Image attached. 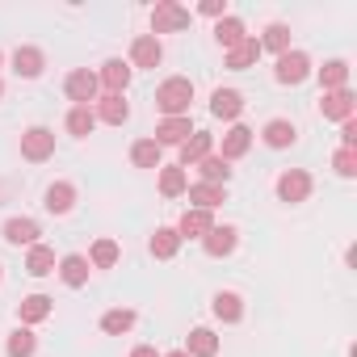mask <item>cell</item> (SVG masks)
Returning <instances> with one entry per match:
<instances>
[{
	"label": "cell",
	"mask_w": 357,
	"mask_h": 357,
	"mask_svg": "<svg viewBox=\"0 0 357 357\" xmlns=\"http://www.w3.org/2000/svg\"><path fill=\"white\" fill-rule=\"evenodd\" d=\"M190 105H194V84L185 76H168L155 89V109L164 118H190Z\"/></svg>",
	"instance_id": "1"
},
{
	"label": "cell",
	"mask_w": 357,
	"mask_h": 357,
	"mask_svg": "<svg viewBox=\"0 0 357 357\" xmlns=\"http://www.w3.org/2000/svg\"><path fill=\"white\" fill-rule=\"evenodd\" d=\"M185 26H190V9H181L176 0H160V5L151 9V38L176 34V30H185Z\"/></svg>",
	"instance_id": "2"
},
{
	"label": "cell",
	"mask_w": 357,
	"mask_h": 357,
	"mask_svg": "<svg viewBox=\"0 0 357 357\" xmlns=\"http://www.w3.org/2000/svg\"><path fill=\"white\" fill-rule=\"evenodd\" d=\"M307 198H311V172H307V168H286V172L278 176V202L298 206V202H307Z\"/></svg>",
	"instance_id": "3"
},
{
	"label": "cell",
	"mask_w": 357,
	"mask_h": 357,
	"mask_svg": "<svg viewBox=\"0 0 357 357\" xmlns=\"http://www.w3.org/2000/svg\"><path fill=\"white\" fill-rule=\"evenodd\" d=\"M311 76V55L307 51H286L278 55V68H273V80L278 84H303Z\"/></svg>",
	"instance_id": "4"
},
{
	"label": "cell",
	"mask_w": 357,
	"mask_h": 357,
	"mask_svg": "<svg viewBox=\"0 0 357 357\" xmlns=\"http://www.w3.org/2000/svg\"><path fill=\"white\" fill-rule=\"evenodd\" d=\"M22 155H26L30 164L51 160V155H55V130H51V126H30V130L22 135Z\"/></svg>",
	"instance_id": "5"
},
{
	"label": "cell",
	"mask_w": 357,
	"mask_h": 357,
	"mask_svg": "<svg viewBox=\"0 0 357 357\" xmlns=\"http://www.w3.org/2000/svg\"><path fill=\"white\" fill-rule=\"evenodd\" d=\"M63 93H68L76 105H93V101H97V93H101V84H97V72H89V68H76V72H68V80H63Z\"/></svg>",
	"instance_id": "6"
},
{
	"label": "cell",
	"mask_w": 357,
	"mask_h": 357,
	"mask_svg": "<svg viewBox=\"0 0 357 357\" xmlns=\"http://www.w3.org/2000/svg\"><path fill=\"white\" fill-rule=\"evenodd\" d=\"M319 114H324V118H332V122H344V118H353V114H357V97H353V89L324 93V97H319Z\"/></svg>",
	"instance_id": "7"
},
{
	"label": "cell",
	"mask_w": 357,
	"mask_h": 357,
	"mask_svg": "<svg viewBox=\"0 0 357 357\" xmlns=\"http://www.w3.org/2000/svg\"><path fill=\"white\" fill-rule=\"evenodd\" d=\"M130 72H135V68H130L126 59H105L101 72H97V84H101L105 93H118V97H122L126 84H130Z\"/></svg>",
	"instance_id": "8"
},
{
	"label": "cell",
	"mask_w": 357,
	"mask_h": 357,
	"mask_svg": "<svg viewBox=\"0 0 357 357\" xmlns=\"http://www.w3.org/2000/svg\"><path fill=\"white\" fill-rule=\"evenodd\" d=\"M236 244H240V231L231 227V223H215L206 236H202V248H206V257H231L236 252Z\"/></svg>",
	"instance_id": "9"
},
{
	"label": "cell",
	"mask_w": 357,
	"mask_h": 357,
	"mask_svg": "<svg viewBox=\"0 0 357 357\" xmlns=\"http://www.w3.org/2000/svg\"><path fill=\"white\" fill-rule=\"evenodd\" d=\"M0 236H5L13 248H34L38 244V236H43V227L34 223V219H5V227H0Z\"/></svg>",
	"instance_id": "10"
},
{
	"label": "cell",
	"mask_w": 357,
	"mask_h": 357,
	"mask_svg": "<svg viewBox=\"0 0 357 357\" xmlns=\"http://www.w3.org/2000/svg\"><path fill=\"white\" fill-rule=\"evenodd\" d=\"M160 59H164V47H160V38H151V34H139V38L130 43V68H160Z\"/></svg>",
	"instance_id": "11"
},
{
	"label": "cell",
	"mask_w": 357,
	"mask_h": 357,
	"mask_svg": "<svg viewBox=\"0 0 357 357\" xmlns=\"http://www.w3.org/2000/svg\"><path fill=\"white\" fill-rule=\"evenodd\" d=\"M211 114L223 118V122H236V118L244 114V93H236V89H215V93H211Z\"/></svg>",
	"instance_id": "12"
},
{
	"label": "cell",
	"mask_w": 357,
	"mask_h": 357,
	"mask_svg": "<svg viewBox=\"0 0 357 357\" xmlns=\"http://www.w3.org/2000/svg\"><path fill=\"white\" fill-rule=\"evenodd\" d=\"M211 151H215V135H211V130H194V135L181 143V168H194V164H202Z\"/></svg>",
	"instance_id": "13"
},
{
	"label": "cell",
	"mask_w": 357,
	"mask_h": 357,
	"mask_svg": "<svg viewBox=\"0 0 357 357\" xmlns=\"http://www.w3.org/2000/svg\"><path fill=\"white\" fill-rule=\"evenodd\" d=\"M215 227V211H185L181 215V223H176V236H181V240H202L206 231Z\"/></svg>",
	"instance_id": "14"
},
{
	"label": "cell",
	"mask_w": 357,
	"mask_h": 357,
	"mask_svg": "<svg viewBox=\"0 0 357 357\" xmlns=\"http://www.w3.org/2000/svg\"><path fill=\"white\" fill-rule=\"evenodd\" d=\"M190 135H194V122H190V118H164V122L155 126V143H160V147H181Z\"/></svg>",
	"instance_id": "15"
},
{
	"label": "cell",
	"mask_w": 357,
	"mask_h": 357,
	"mask_svg": "<svg viewBox=\"0 0 357 357\" xmlns=\"http://www.w3.org/2000/svg\"><path fill=\"white\" fill-rule=\"evenodd\" d=\"M147 252L155 261H172L176 252H181V236H176V227H155L151 240H147Z\"/></svg>",
	"instance_id": "16"
},
{
	"label": "cell",
	"mask_w": 357,
	"mask_h": 357,
	"mask_svg": "<svg viewBox=\"0 0 357 357\" xmlns=\"http://www.w3.org/2000/svg\"><path fill=\"white\" fill-rule=\"evenodd\" d=\"M43 68H47V55H43L38 47H17V51H13V72H17V76L38 80Z\"/></svg>",
	"instance_id": "17"
},
{
	"label": "cell",
	"mask_w": 357,
	"mask_h": 357,
	"mask_svg": "<svg viewBox=\"0 0 357 357\" xmlns=\"http://www.w3.org/2000/svg\"><path fill=\"white\" fill-rule=\"evenodd\" d=\"M261 139H265V147L282 151V147H290V143L298 139V130H294V122H290V118H269V122H265V130H261Z\"/></svg>",
	"instance_id": "18"
},
{
	"label": "cell",
	"mask_w": 357,
	"mask_h": 357,
	"mask_svg": "<svg viewBox=\"0 0 357 357\" xmlns=\"http://www.w3.org/2000/svg\"><path fill=\"white\" fill-rule=\"evenodd\" d=\"M43 206H47L51 215H68V211L76 206V185H72V181H55V185H47Z\"/></svg>",
	"instance_id": "19"
},
{
	"label": "cell",
	"mask_w": 357,
	"mask_h": 357,
	"mask_svg": "<svg viewBox=\"0 0 357 357\" xmlns=\"http://www.w3.org/2000/svg\"><path fill=\"white\" fill-rule=\"evenodd\" d=\"M185 194H190L194 211H215V206H223V202H227V185H206V181H194Z\"/></svg>",
	"instance_id": "20"
},
{
	"label": "cell",
	"mask_w": 357,
	"mask_h": 357,
	"mask_svg": "<svg viewBox=\"0 0 357 357\" xmlns=\"http://www.w3.org/2000/svg\"><path fill=\"white\" fill-rule=\"evenodd\" d=\"M51 311H55V298H47V294H30V298H22V303H17V319H22V328L43 324Z\"/></svg>",
	"instance_id": "21"
},
{
	"label": "cell",
	"mask_w": 357,
	"mask_h": 357,
	"mask_svg": "<svg viewBox=\"0 0 357 357\" xmlns=\"http://www.w3.org/2000/svg\"><path fill=\"white\" fill-rule=\"evenodd\" d=\"M97 122H109V126H122L126 118H130V105L118 97V93H105V97H97Z\"/></svg>",
	"instance_id": "22"
},
{
	"label": "cell",
	"mask_w": 357,
	"mask_h": 357,
	"mask_svg": "<svg viewBox=\"0 0 357 357\" xmlns=\"http://www.w3.org/2000/svg\"><path fill=\"white\" fill-rule=\"evenodd\" d=\"M55 269H59L63 286H72V290H80V286L89 282V257H80V252H68Z\"/></svg>",
	"instance_id": "23"
},
{
	"label": "cell",
	"mask_w": 357,
	"mask_h": 357,
	"mask_svg": "<svg viewBox=\"0 0 357 357\" xmlns=\"http://www.w3.org/2000/svg\"><path fill=\"white\" fill-rule=\"evenodd\" d=\"M211 311H215V319H223V324H240V319H244V298H240L236 290H219L215 303H211Z\"/></svg>",
	"instance_id": "24"
},
{
	"label": "cell",
	"mask_w": 357,
	"mask_h": 357,
	"mask_svg": "<svg viewBox=\"0 0 357 357\" xmlns=\"http://www.w3.org/2000/svg\"><path fill=\"white\" fill-rule=\"evenodd\" d=\"M190 190V176L181 164H160V194L164 198H181Z\"/></svg>",
	"instance_id": "25"
},
{
	"label": "cell",
	"mask_w": 357,
	"mask_h": 357,
	"mask_svg": "<svg viewBox=\"0 0 357 357\" xmlns=\"http://www.w3.org/2000/svg\"><path fill=\"white\" fill-rule=\"evenodd\" d=\"M248 147H252V130L248 126H231L227 135H223V160L231 164V160H240V155H248Z\"/></svg>",
	"instance_id": "26"
},
{
	"label": "cell",
	"mask_w": 357,
	"mask_h": 357,
	"mask_svg": "<svg viewBox=\"0 0 357 357\" xmlns=\"http://www.w3.org/2000/svg\"><path fill=\"white\" fill-rule=\"evenodd\" d=\"M194 168L202 172V181H206V185H227V181H231V164H227L223 155H215V151H211L202 164H194Z\"/></svg>",
	"instance_id": "27"
},
{
	"label": "cell",
	"mask_w": 357,
	"mask_h": 357,
	"mask_svg": "<svg viewBox=\"0 0 357 357\" xmlns=\"http://www.w3.org/2000/svg\"><path fill=\"white\" fill-rule=\"evenodd\" d=\"M215 38H219V47H223V51H231V47H240V43L248 38V30H244V22H240V17H231V13H227L223 22H215Z\"/></svg>",
	"instance_id": "28"
},
{
	"label": "cell",
	"mask_w": 357,
	"mask_h": 357,
	"mask_svg": "<svg viewBox=\"0 0 357 357\" xmlns=\"http://www.w3.org/2000/svg\"><path fill=\"white\" fill-rule=\"evenodd\" d=\"M319 89H324V93L349 89V63H344V59H328V63L319 68Z\"/></svg>",
	"instance_id": "29"
},
{
	"label": "cell",
	"mask_w": 357,
	"mask_h": 357,
	"mask_svg": "<svg viewBox=\"0 0 357 357\" xmlns=\"http://www.w3.org/2000/svg\"><path fill=\"white\" fill-rule=\"evenodd\" d=\"M63 126H68V135H76V139L93 135V126H97L93 105H72V109H68V118H63Z\"/></svg>",
	"instance_id": "30"
},
{
	"label": "cell",
	"mask_w": 357,
	"mask_h": 357,
	"mask_svg": "<svg viewBox=\"0 0 357 357\" xmlns=\"http://www.w3.org/2000/svg\"><path fill=\"white\" fill-rule=\"evenodd\" d=\"M130 164H135V168H160V164H164V147H160L155 139H139V143L130 147Z\"/></svg>",
	"instance_id": "31"
},
{
	"label": "cell",
	"mask_w": 357,
	"mask_h": 357,
	"mask_svg": "<svg viewBox=\"0 0 357 357\" xmlns=\"http://www.w3.org/2000/svg\"><path fill=\"white\" fill-rule=\"evenodd\" d=\"M118 257H122V248H118V240H109V236H101V240L89 248V265H93V269H114Z\"/></svg>",
	"instance_id": "32"
},
{
	"label": "cell",
	"mask_w": 357,
	"mask_h": 357,
	"mask_svg": "<svg viewBox=\"0 0 357 357\" xmlns=\"http://www.w3.org/2000/svg\"><path fill=\"white\" fill-rule=\"evenodd\" d=\"M55 248H47V244H34L30 248V257H26V273L30 278H47V273H55Z\"/></svg>",
	"instance_id": "33"
},
{
	"label": "cell",
	"mask_w": 357,
	"mask_h": 357,
	"mask_svg": "<svg viewBox=\"0 0 357 357\" xmlns=\"http://www.w3.org/2000/svg\"><path fill=\"white\" fill-rule=\"evenodd\" d=\"M185 353L190 357H219V336L211 328H194L190 340H185Z\"/></svg>",
	"instance_id": "34"
},
{
	"label": "cell",
	"mask_w": 357,
	"mask_h": 357,
	"mask_svg": "<svg viewBox=\"0 0 357 357\" xmlns=\"http://www.w3.org/2000/svg\"><path fill=\"white\" fill-rule=\"evenodd\" d=\"M257 59H261V43H257V38H244L240 47L227 51V68H231V72H244V68H252Z\"/></svg>",
	"instance_id": "35"
},
{
	"label": "cell",
	"mask_w": 357,
	"mask_h": 357,
	"mask_svg": "<svg viewBox=\"0 0 357 357\" xmlns=\"http://www.w3.org/2000/svg\"><path fill=\"white\" fill-rule=\"evenodd\" d=\"M257 43H261V55H265V51L286 55V51H290V26L273 22V26H265V38H257Z\"/></svg>",
	"instance_id": "36"
},
{
	"label": "cell",
	"mask_w": 357,
	"mask_h": 357,
	"mask_svg": "<svg viewBox=\"0 0 357 357\" xmlns=\"http://www.w3.org/2000/svg\"><path fill=\"white\" fill-rule=\"evenodd\" d=\"M130 328H135V311H126V307H114V311L101 315V332H105V336H122V332H130Z\"/></svg>",
	"instance_id": "37"
},
{
	"label": "cell",
	"mask_w": 357,
	"mask_h": 357,
	"mask_svg": "<svg viewBox=\"0 0 357 357\" xmlns=\"http://www.w3.org/2000/svg\"><path fill=\"white\" fill-rule=\"evenodd\" d=\"M5 349H9V357H34V353H38V336H34L30 328H17V332L5 340Z\"/></svg>",
	"instance_id": "38"
},
{
	"label": "cell",
	"mask_w": 357,
	"mask_h": 357,
	"mask_svg": "<svg viewBox=\"0 0 357 357\" xmlns=\"http://www.w3.org/2000/svg\"><path fill=\"white\" fill-rule=\"evenodd\" d=\"M332 168H336L340 176H357V151H349V147H340V151L332 155Z\"/></svg>",
	"instance_id": "39"
},
{
	"label": "cell",
	"mask_w": 357,
	"mask_h": 357,
	"mask_svg": "<svg viewBox=\"0 0 357 357\" xmlns=\"http://www.w3.org/2000/svg\"><path fill=\"white\" fill-rule=\"evenodd\" d=\"M198 13H202V17H215V22H223V17H227V0H202V5H198Z\"/></svg>",
	"instance_id": "40"
},
{
	"label": "cell",
	"mask_w": 357,
	"mask_h": 357,
	"mask_svg": "<svg viewBox=\"0 0 357 357\" xmlns=\"http://www.w3.org/2000/svg\"><path fill=\"white\" fill-rule=\"evenodd\" d=\"M340 147L357 151V118H344V122H340Z\"/></svg>",
	"instance_id": "41"
},
{
	"label": "cell",
	"mask_w": 357,
	"mask_h": 357,
	"mask_svg": "<svg viewBox=\"0 0 357 357\" xmlns=\"http://www.w3.org/2000/svg\"><path fill=\"white\" fill-rule=\"evenodd\" d=\"M130 357H160V353H155V349H151V344H139V349H135V353H130Z\"/></svg>",
	"instance_id": "42"
},
{
	"label": "cell",
	"mask_w": 357,
	"mask_h": 357,
	"mask_svg": "<svg viewBox=\"0 0 357 357\" xmlns=\"http://www.w3.org/2000/svg\"><path fill=\"white\" fill-rule=\"evenodd\" d=\"M164 357H190V353H185V349H172V353H164Z\"/></svg>",
	"instance_id": "43"
},
{
	"label": "cell",
	"mask_w": 357,
	"mask_h": 357,
	"mask_svg": "<svg viewBox=\"0 0 357 357\" xmlns=\"http://www.w3.org/2000/svg\"><path fill=\"white\" fill-rule=\"evenodd\" d=\"M0 278H5V265H0Z\"/></svg>",
	"instance_id": "44"
},
{
	"label": "cell",
	"mask_w": 357,
	"mask_h": 357,
	"mask_svg": "<svg viewBox=\"0 0 357 357\" xmlns=\"http://www.w3.org/2000/svg\"><path fill=\"white\" fill-rule=\"evenodd\" d=\"M0 97H5V84H0Z\"/></svg>",
	"instance_id": "45"
},
{
	"label": "cell",
	"mask_w": 357,
	"mask_h": 357,
	"mask_svg": "<svg viewBox=\"0 0 357 357\" xmlns=\"http://www.w3.org/2000/svg\"><path fill=\"white\" fill-rule=\"evenodd\" d=\"M0 63H5V55H0Z\"/></svg>",
	"instance_id": "46"
}]
</instances>
